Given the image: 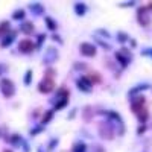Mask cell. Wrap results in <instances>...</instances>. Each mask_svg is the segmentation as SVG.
Masks as SVG:
<instances>
[{"label": "cell", "instance_id": "40", "mask_svg": "<svg viewBox=\"0 0 152 152\" xmlns=\"http://www.w3.org/2000/svg\"><path fill=\"white\" fill-rule=\"evenodd\" d=\"M23 148H24V151H26V152H29V151H31V148H29V145H28L26 142H23Z\"/></svg>", "mask_w": 152, "mask_h": 152}, {"label": "cell", "instance_id": "15", "mask_svg": "<svg viewBox=\"0 0 152 152\" xmlns=\"http://www.w3.org/2000/svg\"><path fill=\"white\" fill-rule=\"evenodd\" d=\"M6 142H8V143H11L12 146L18 148L20 145H23V138H21V135H20V134H12Z\"/></svg>", "mask_w": 152, "mask_h": 152}, {"label": "cell", "instance_id": "48", "mask_svg": "<svg viewBox=\"0 0 152 152\" xmlns=\"http://www.w3.org/2000/svg\"><path fill=\"white\" fill-rule=\"evenodd\" d=\"M2 69H3V67H2V66H0V76H2Z\"/></svg>", "mask_w": 152, "mask_h": 152}, {"label": "cell", "instance_id": "20", "mask_svg": "<svg viewBox=\"0 0 152 152\" xmlns=\"http://www.w3.org/2000/svg\"><path fill=\"white\" fill-rule=\"evenodd\" d=\"M11 31V23L9 21H2L0 23V40Z\"/></svg>", "mask_w": 152, "mask_h": 152}, {"label": "cell", "instance_id": "16", "mask_svg": "<svg viewBox=\"0 0 152 152\" xmlns=\"http://www.w3.org/2000/svg\"><path fill=\"white\" fill-rule=\"evenodd\" d=\"M142 90H149V84H140V85H137V87H134V88H131V90H129V97L132 99L135 94H138V93H140Z\"/></svg>", "mask_w": 152, "mask_h": 152}, {"label": "cell", "instance_id": "26", "mask_svg": "<svg viewBox=\"0 0 152 152\" xmlns=\"http://www.w3.org/2000/svg\"><path fill=\"white\" fill-rule=\"evenodd\" d=\"M73 152H87V145L85 143H75Z\"/></svg>", "mask_w": 152, "mask_h": 152}, {"label": "cell", "instance_id": "32", "mask_svg": "<svg viewBox=\"0 0 152 152\" xmlns=\"http://www.w3.org/2000/svg\"><path fill=\"white\" fill-rule=\"evenodd\" d=\"M148 131V126H146V123H142L140 126H138V129H137V135H142V134H145Z\"/></svg>", "mask_w": 152, "mask_h": 152}, {"label": "cell", "instance_id": "41", "mask_svg": "<svg viewBox=\"0 0 152 152\" xmlns=\"http://www.w3.org/2000/svg\"><path fill=\"white\" fill-rule=\"evenodd\" d=\"M94 149H96V152H105V149L102 146H94Z\"/></svg>", "mask_w": 152, "mask_h": 152}, {"label": "cell", "instance_id": "25", "mask_svg": "<svg viewBox=\"0 0 152 152\" xmlns=\"http://www.w3.org/2000/svg\"><path fill=\"white\" fill-rule=\"evenodd\" d=\"M67 104H69V99H58L56 104H55V111H59L62 108H66Z\"/></svg>", "mask_w": 152, "mask_h": 152}, {"label": "cell", "instance_id": "28", "mask_svg": "<svg viewBox=\"0 0 152 152\" xmlns=\"http://www.w3.org/2000/svg\"><path fill=\"white\" fill-rule=\"evenodd\" d=\"M128 40H129L128 34H125V32H119V34H117V41H119V43L123 44V43H126Z\"/></svg>", "mask_w": 152, "mask_h": 152}, {"label": "cell", "instance_id": "11", "mask_svg": "<svg viewBox=\"0 0 152 152\" xmlns=\"http://www.w3.org/2000/svg\"><path fill=\"white\" fill-rule=\"evenodd\" d=\"M20 31L23 34H26V35H32L35 32V26H34V23L32 21H23L20 24Z\"/></svg>", "mask_w": 152, "mask_h": 152}, {"label": "cell", "instance_id": "42", "mask_svg": "<svg viewBox=\"0 0 152 152\" xmlns=\"http://www.w3.org/2000/svg\"><path fill=\"white\" fill-rule=\"evenodd\" d=\"M99 34H102V35H104V37H107V38L110 37V34H108V32H105V29H100V31H99Z\"/></svg>", "mask_w": 152, "mask_h": 152}, {"label": "cell", "instance_id": "9", "mask_svg": "<svg viewBox=\"0 0 152 152\" xmlns=\"http://www.w3.org/2000/svg\"><path fill=\"white\" fill-rule=\"evenodd\" d=\"M91 82L87 79V76H81V78L76 81V87L79 88L81 91H84V93H90L91 91Z\"/></svg>", "mask_w": 152, "mask_h": 152}, {"label": "cell", "instance_id": "46", "mask_svg": "<svg viewBox=\"0 0 152 152\" xmlns=\"http://www.w3.org/2000/svg\"><path fill=\"white\" fill-rule=\"evenodd\" d=\"M3 135V131H2V128H0V137H2Z\"/></svg>", "mask_w": 152, "mask_h": 152}, {"label": "cell", "instance_id": "14", "mask_svg": "<svg viewBox=\"0 0 152 152\" xmlns=\"http://www.w3.org/2000/svg\"><path fill=\"white\" fill-rule=\"evenodd\" d=\"M87 9H88V6H87L84 2H76V3H75V12H76V15L84 17L85 12H87Z\"/></svg>", "mask_w": 152, "mask_h": 152}, {"label": "cell", "instance_id": "29", "mask_svg": "<svg viewBox=\"0 0 152 152\" xmlns=\"http://www.w3.org/2000/svg\"><path fill=\"white\" fill-rule=\"evenodd\" d=\"M32 70H28L26 72V75H24V79H23V82H24V85H31V82H32Z\"/></svg>", "mask_w": 152, "mask_h": 152}, {"label": "cell", "instance_id": "17", "mask_svg": "<svg viewBox=\"0 0 152 152\" xmlns=\"http://www.w3.org/2000/svg\"><path fill=\"white\" fill-rule=\"evenodd\" d=\"M137 119H138V122H140V123H146L149 120V110L146 107L143 110H140V111L137 113Z\"/></svg>", "mask_w": 152, "mask_h": 152}, {"label": "cell", "instance_id": "27", "mask_svg": "<svg viewBox=\"0 0 152 152\" xmlns=\"http://www.w3.org/2000/svg\"><path fill=\"white\" fill-rule=\"evenodd\" d=\"M56 76V70L52 69V67H47L46 72H44V78H55Z\"/></svg>", "mask_w": 152, "mask_h": 152}, {"label": "cell", "instance_id": "35", "mask_svg": "<svg viewBox=\"0 0 152 152\" xmlns=\"http://www.w3.org/2000/svg\"><path fill=\"white\" fill-rule=\"evenodd\" d=\"M88 66L87 64H82V62H76V64H75V69L76 70H85Z\"/></svg>", "mask_w": 152, "mask_h": 152}, {"label": "cell", "instance_id": "22", "mask_svg": "<svg viewBox=\"0 0 152 152\" xmlns=\"http://www.w3.org/2000/svg\"><path fill=\"white\" fill-rule=\"evenodd\" d=\"M69 96H70L69 88H66V87H61L59 90H58V93H56V100H58V99H69Z\"/></svg>", "mask_w": 152, "mask_h": 152}, {"label": "cell", "instance_id": "37", "mask_svg": "<svg viewBox=\"0 0 152 152\" xmlns=\"http://www.w3.org/2000/svg\"><path fill=\"white\" fill-rule=\"evenodd\" d=\"M142 55L143 56H152V47L151 49H145L143 52H142Z\"/></svg>", "mask_w": 152, "mask_h": 152}, {"label": "cell", "instance_id": "30", "mask_svg": "<svg viewBox=\"0 0 152 152\" xmlns=\"http://www.w3.org/2000/svg\"><path fill=\"white\" fill-rule=\"evenodd\" d=\"M44 40H46V34H41V35H38V38H37V44H35V47H38V49H40V47L43 46V43H44Z\"/></svg>", "mask_w": 152, "mask_h": 152}, {"label": "cell", "instance_id": "5", "mask_svg": "<svg viewBox=\"0 0 152 152\" xmlns=\"http://www.w3.org/2000/svg\"><path fill=\"white\" fill-rule=\"evenodd\" d=\"M79 52L82 56H88V58H94L97 55V49L94 44L91 43H81L79 46Z\"/></svg>", "mask_w": 152, "mask_h": 152}, {"label": "cell", "instance_id": "1", "mask_svg": "<svg viewBox=\"0 0 152 152\" xmlns=\"http://www.w3.org/2000/svg\"><path fill=\"white\" fill-rule=\"evenodd\" d=\"M99 135L104 140H113L114 138V123H111V122L99 123Z\"/></svg>", "mask_w": 152, "mask_h": 152}, {"label": "cell", "instance_id": "45", "mask_svg": "<svg viewBox=\"0 0 152 152\" xmlns=\"http://www.w3.org/2000/svg\"><path fill=\"white\" fill-rule=\"evenodd\" d=\"M137 46V41L135 40H131V47H135Z\"/></svg>", "mask_w": 152, "mask_h": 152}, {"label": "cell", "instance_id": "44", "mask_svg": "<svg viewBox=\"0 0 152 152\" xmlns=\"http://www.w3.org/2000/svg\"><path fill=\"white\" fill-rule=\"evenodd\" d=\"M146 8H148V11H152V2H149V3L146 5Z\"/></svg>", "mask_w": 152, "mask_h": 152}, {"label": "cell", "instance_id": "8", "mask_svg": "<svg viewBox=\"0 0 152 152\" xmlns=\"http://www.w3.org/2000/svg\"><path fill=\"white\" fill-rule=\"evenodd\" d=\"M17 34H18L17 31H12V29H11V31H9V32H8V34H6V35L2 38V43H0V47H2V49H3V47H9L12 43L15 41Z\"/></svg>", "mask_w": 152, "mask_h": 152}, {"label": "cell", "instance_id": "36", "mask_svg": "<svg viewBox=\"0 0 152 152\" xmlns=\"http://www.w3.org/2000/svg\"><path fill=\"white\" fill-rule=\"evenodd\" d=\"M135 5H137L135 2H123V3H120L122 8H129V6H135Z\"/></svg>", "mask_w": 152, "mask_h": 152}, {"label": "cell", "instance_id": "3", "mask_svg": "<svg viewBox=\"0 0 152 152\" xmlns=\"http://www.w3.org/2000/svg\"><path fill=\"white\" fill-rule=\"evenodd\" d=\"M55 90V81L53 78H43V81L38 84V91L41 94H49Z\"/></svg>", "mask_w": 152, "mask_h": 152}, {"label": "cell", "instance_id": "18", "mask_svg": "<svg viewBox=\"0 0 152 152\" xmlns=\"http://www.w3.org/2000/svg\"><path fill=\"white\" fill-rule=\"evenodd\" d=\"M93 116H94L93 108L91 107H84V110H82V119H84V122H91Z\"/></svg>", "mask_w": 152, "mask_h": 152}, {"label": "cell", "instance_id": "49", "mask_svg": "<svg viewBox=\"0 0 152 152\" xmlns=\"http://www.w3.org/2000/svg\"><path fill=\"white\" fill-rule=\"evenodd\" d=\"M38 152H43V151H41V149H40V151H38Z\"/></svg>", "mask_w": 152, "mask_h": 152}, {"label": "cell", "instance_id": "47", "mask_svg": "<svg viewBox=\"0 0 152 152\" xmlns=\"http://www.w3.org/2000/svg\"><path fill=\"white\" fill-rule=\"evenodd\" d=\"M3 152H12V151H11V149H5Z\"/></svg>", "mask_w": 152, "mask_h": 152}, {"label": "cell", "instance_id": "21", "mask_svg": "<svg viewBox=\"0 0 152 152\" xmlns=\"http://www.w3.org/2000/svg\"><path fill=\"white\" fill-rule=\"evenodd\" d=\"M44 21H46V26H47V29H49V31L55 32V31L58 29V24H56V21H55L52 17H46V18H44Z\"/></svg>", "mask_w": 152, "mask_h": 152}, {"label": "cell", "instance_id": "31", "mask_svg": "<svg viewBox=\"0 0 152 152\" xmlns=\"http://www.w3.org/2000/svg\"><path fill=\"white\" fill-rule=\"evenodd\" d=\"M119 52L123 55V56H126V58H128L129 61L132 59V55H131V52H129V49H126V47H122L120 50H119Z\"/></svg>", "mask_w": 152, "mask_h": 152}, {"label": "cell", "instance_id": "12", "mask_svg": "<svg viewBox=\"0 0 152 152\" xmlns=\"http://www.w3.org/2000/svg\"><path fill=\"white\" fill-rule=\"evenodd\" d=\"M29 11L34 15H43L44 14V6L41 3H29Z\"/></svg>", "mask_w": 152, "mask_h": 152}, {"label": "cell", "instance_id": "43", "mask_svg": "<svg viewBox=\"0 0 152 152\" xmlns=\"http://www.w3.org/2000/svg\"><path fill=\"white\" fill-rule=\"evenodd\" d=\"M75 114H76V110H72V113H70V116H69V119L72 120L73 117H75Z\"/></svg>", "mask_w": 152, "mask_h": 152}, {"label": "cell", "instance_id": "7", "mask_svg": "<svg viewBox=\"0 0 152 152\" xmlns=\"http://www.w3.org/2000/svg\"><path fill=\"white\" fill-rule=\"evenodd\" d=\"M34 49H35V44L29 40V38H24V40H21V41L18 43V52H20V53H24V55L32 53Z\"/></svg>", "mask_w": 152, "mask_h": 152}, {"label": "cell", "instance_id": "13", "mask_svg": "<svg viewBox=\"0 0 152 152\" xmlns=\"http://www.w3.org/2000/svg\"><path fill=\"white\" fill-rule=\"evenodd\" d=\"M85 76H87V79L90 81L91 84H100L102 82V75L97 73V72H88Z\"/></svg>", "mask_w": 152, "mask_h": 152}, {"label": "cell", "instance_id": "34", "mask_svg": "<svg viewBox=\"0 0 152 152\" xmlns=\"http://www.w3.org/2000/svg\"><path fill=\"white\" fill-rule=\"evenodd\" d=\"M43 131H44L43 126H35V129H31V135H37V134H40Z\"/></svg>", "mask_w": 152, "mask_h": 152}, {"label": "cell", "instance_id": "33", "mask_svg": "<svg viewBox=\"0 0 152 152\" xmlns=\"http://www.w3.org/2000/svg\"><path fill=\"white\" fill-rule=\"evenodd\" d=\"M56 145H58V138H53V140L49 143V146H47V151H49V152H52V151L56 148Z\"/></svg>", "mask_w": 152, "mask_h": 152}, {"label": "cell", "instance_id": "4", "mask_svg": "<svg viewBox=\"0 0 152 152\" xmlns=\"http://www.w3.org/2000/svg\"><path fill=\"white\" fill-rule=\"evenodd\" d=\"M137 21L142 24L143 28L149 26V23H151V17H149V11L146 6H140L137 9Z\"/></svg>", "mask_w": 152, "mask_h": 152}, {"label": "cell", "instance_id": "24", "mask_svg": "<svg viewBox=\"0 0 152 152\" xmlns=\"http://www.w3.org/2000/svg\"><path fill=\"white\" fill-rule=\"evenodd\" d=\"M24 17H26V11L24 9H17L12 12V18L14 20H23Z\"/></svg>", "mask_w": 152, "mask_h": 152}, {"label": "cell", "instance_id": "39", "mask_svg": "<svg viewBox=\"0 0 152 152\" xmlns=\"http://www.w3.org/2000/svg\"><path fill=\"white\" fill-rule=\"evenodd\" d=\"M52 40H55L56 43L62 44V40H61V37H59V35H56V34H53V35H52Z\"/></svg>", "mask_w": 152, "mask_h": 152}, {"label": "cell", "instance_id": "10", "mask_svg": "<svg viewBox=\"0 0 152 152\" xmlns=\"http://www.w3.org/2000/svg\"><path fill=\"white\" fill-rule=\"evenodd\" d=\"M58 59V50L55 47H49L46 52V58H44V64L50 66L52 62H55Z\"/></svg>", "mask_w": 152, "mask_h": 152}, {"label": "cell", "instance_id": "2", "mask_svg": "<svg viewBox=\"0 0 152 152\" xmlns=\"http://www.w3.org/2000/svg\"><path fill=\"white\" fill-rule=\"evenodd\" d=\"M0 90H2V93H3V96L6 99H9V97H12L15 94V85H14V82H12L11 79L2 78L0 79Z\"/></svg>", "mask_w": 152, "mask_h": 152}, {"label": "cell", "instance_id": "6", "mask_svg": "<svg viewBox=\"0 0 152 152\" xmlns=\"http://www.w3.org/2000/svg\"><path fill=\"white\" fill-rule=\"evenodd\" d=\"M146 107V97L142 96V94H137V97H132L131 99V111L134 114H137L140 110H143Z\"/></svg>", "mask_w": 152, "mask_h": 152}, {"label": "cell", "instance_id": "23", "mask_svg": "<svg viewBox=\"0 0 152 152\" xmlns=\"http://www.w3.org/2000/svg\"><path fill=\"white\" fill-rule=\"evenodd\" d=\"M52 119H53V110H49V111H46V113H44V116L41 117V123H43V125H46V123H49Z\"/></svg>", "mask_w": 152, "mask_h": 152}, {"label": "cell", "instance_id": "38", "mask_svg": "<svg viewBox=\"0 0 152 152\" xmlns=\"http://www.w3.org/2000/svg\"><path fill=\"white\" fill-rule=\"evenodd\" d=\"M40 116H41V110H40V108H37V110L34 111V116H32V117H34V119H38Z\"/></svg>", "mask_w": 152, "mask_h": 152}, {"label": "cell", "instance_id": "19", "mask_svg": "<svg viewBox=\"0 0 152 152\" xmlns=\"http://www.w3.org/2000/svg\"><path fill=\"white\" fill-rule=\"evenodd\" d=\"M114 55H116V59L120 62V67H122V69H126V67L129 66V62H131V61H129L128 58H126V56H123L120 52H116Z\"/></svg>", "mask_w": 152, "mask_h": 152}]
</instances>
